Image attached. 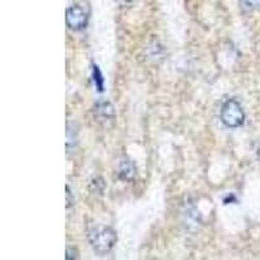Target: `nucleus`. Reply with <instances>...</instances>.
<instances>
[{
	"label": "nucleus",
	"mask_w": 260,
	"mask_h": 260,
	"mask_svg": "<svg viewBox=\"0 0 260 260\" xmlns=\"http://www.w3.org/2000/svg\"><path fill=\"white\" fill-rule=\"evenodd\" d=\"M116 240H117L116 232L110 226L94 228L89 234L90 245L92 246V248L98 254L102 255L107 254V252H110L112 250Z\"/></svg>",
	"instance_id": "f257e3e1"
},
{
	"label": "nucleus",
	"mask_w": 260,
	"mask_h": 260,
	"mask_svg": "<svg viewBox=\"0 0 260 260\" xmlns=\"http://www.w3.org/2000/svg\"><path fill=\"white\" fill-rule=\"evenodd\" d=\"M221 121L225 126L236 129V127L242 126L245 122V112L236 99H228L221 107V113H220Z\"/></svg>",
	"instance_id": "f03ea898"
},
{
	"label": "nucleus",
	"mask_w": 260,
	"mask_h": 260,
	"mask_svg": "<svg viewBox=\"0 0 260 260\" xmlns=\"http://www.w3.org/2000/svg\"><path fill=\"white\" fill-rule=\"evenodd\" d=\"M65 20H67V25H68L69 29L73 30V31H81L89 24L90 13L83 6L74 4L67 9Z\"/></svg>",
	"instance_id": "7ed1b4c3"
},
{
	"label": "nucleus",
	"mask_w": 260,
	"mask_h": 260,
	"mask_svg": "<svg viewBox=\"0 0 260 260\" xmlns=\"http://www.w3.org/2000/svg\"><path fill=\"white\" fill-rule=\"evenodd\" d=\"M94 115L96 121L104 125L108 124V122L112 124L113 120H115V110H113V106L110 102H98L94 107Z\"/></svg>",
	"instance_id": "20e7f679"
},
{
	"label": "nucleus",
	"mask_w": 260,
	"mask_h": 260,
	"mask_svg": "<svg viewBox=\"0 0 260 260\" xmlns=\"http://www.w3.org/2000/svg\"><path fill=\"white\" fill-rule=\"evenodd\" d=\"M136 173H137V168L132 160L124 159L121 162H120V167H118V172H117L120 180L132 181L134 178V176H136Z\"/></svg>",
	"instance_id": "39448f33"
},
{
	"label": "nucleus",
	"mask_w": 260,
	"mask_h": 260,
	"mask_svg": "<svg viewBox=\"0 0 260 260\" xmlns=\"http://www.w3.org/2000/svg\"><path fill=\"white\" fill-rule=\"evenodd\" d=\"M77 142H78L77 130H76L74 125H72L71 122H68V126H67V150H68V152L76 147Z\"/></svg>",
	"instance_id": "423d86ee"
},
{
	"label": "nucleus",
	"mask_w": 260,
	"mask_h": 260,
	"mask_svg": "<svg viewBox=\"0 0 260 260\" xmlns=\"http://www.w3.org/2000/svg\"><path fill=\"white\" fill-rule=\"evenodd\" d=\"M92 81L99 92H103L104 90V78L102 76L101 69L98 68V65H92Z\"/></svg>",
	"instance_id": "0eeeda50"
},
{
	"label": "nucleus",
	"mask_w": 260,
	"mask_h": 260,
	"mask_svg": "<svg viewBox=\"0 0 260 260\" xmlns=\"http://www.w3.org/2000/svg\"><path fill=\"white\" fill-rule=\"evenodd\" d=\"M90 190L96 194H103V191L106 190V181L102 177H94L90 182Z\"/></svg>",
	"instance_id": "6e6552de"
},
{
	"label": "nucleus",
	"mask_w": 260,
	"mask_h": 260,
	"mask_svg": "<svg viewBox=\"0 0 260 260\" xmlns=\"http://www.w3.org/2000/svg\"><path fill=\"white\" fill-rule=\"evenodd\" d=\"M240 3L245 11H254L260 7V0H240Z\"/></svg>",
	"instance_id": "1a4fd4ad"
},
{
	"label": "nucleus",
	"mask_w": 260,
	"mask_h": 260,
	"mask_svg": "<svg viewBox=\"0 0 260 260\" xmlns=\"http://www.w3.org/2000/svg\"><path fill=\"white\" fill-rule=\"evenodd\" d=\"M77 251L74 250V248L68 247L67 248V260H72V259H77Z\"/></svg>",
	"instance_id": "9d476101"
},
{
	"label": "nucleus",
	"mask_w": 260,
	"mask_h": 260,
	"mask_svg": "<svg viewBox=\"0 0 260 260\" xmlns=\"http://www.w3.org/2000/svg\"><path fill=\"white\" fill-rule=\"evenodd\" d=\"M72 203H73V199H72L71 190H69V186H67V207H71Z\"/></svg>",
	"instance_id": "9b49d317"
},
{
	"label": "nucleus",
	"mask_w": 260,
	"mask_h": 260,
	"mask_svg": "<svg viewBox=\"0 0 260 260\" xmlns=\"http://www.w3.org/2000/svg\"><path fill=\"white\" fill-rule=\"evenodd\" d=\"M259 156H260V148H259Z\"/></svg>",
	"instance_id": "f8f14e48"
},
{
	"label": "nucleus",
	"mask_w": 260,
	"mask_h": 260,
	"mask_svg": "<svg viewBox=\"0 0 260 260\" xmlns=\"http://www.w3.org/2000/svg\"><path fill=\"white\" fill-rule=\"evenodd\" d=\"M127 2H132V0H127Z\"/></svg>",
	"instance_id": "ddd939ff"
}]
</instances>
